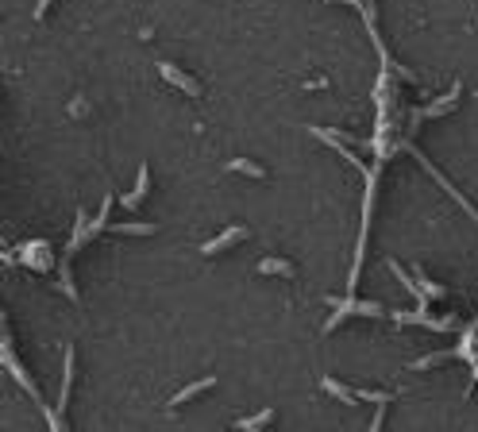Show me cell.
<instances>
[{"mask_svg":"<svg viewBox=\"0 0 478 432\" xmlns=\"http://www.w3.org/2000/svg\"><path fill=\"white\" fill-rule=\"evenodd\" d=\"M54 4V0H39V4H35V20H43V16H47V8H51Z\"/></svg>","mask_w":478,"mask_h":432,"instance_id":"obj_18","label":"cell"},{"mask_svg":"<svg viewBox=\"0 0 478 432\" xmlns=\"http://www.w3.org/2000/svg\"><path fill=\"white\" fill-rule=\"evenodd\" d=\"M147 190H151V166L143 162V166H139V178H135V190H131L128 197H120V201H123V209H135L139 201L147 197Z\"/></svg>","mask_w":478,"mask_h":432,"instance_id":"obj_6","label":"cell"},{"mask_svg":"<svg viewBox=\"0 0 478 432\" xmlns=\"http://www.w3.org/2000/svg\"><path fill=\"white\" fill-rule=\"evenodd\" d=\"M20 263H27V266H35V271H51V251H47V243L43 240H35V243H23L20 247Z\"/></svg>","mask_w":478,"mask_h":432,"instance_id":"obj_3","label":"cell"},{"mask_svg":"<svg viewBox=\"0 0 478 432\" xmlns=\"http://www.w3.org/2000/svg\"><path fill=\"white\" fill-rule=\"evenodd\" d=\"M320 386H324V390H328V394H332V397H340L343 405H359V394H351V390L343 386V382H336V378H324V382H320Z\"/></svg>","mask_w":478,"mask_h":432,"instance_id":"obj_11","label":"cell"},{"mask_svg":"<svg viewBox=\"0 0 478 432\" xmlns=\"http://www.w3.org/2000/svg\"><path fill=\"white\" fill-rule=\"evenodd\" d=\"M112 232L120 235H154L159 224H143V220H128V224H112Z\"/></svg>","mask_w":478,"mask_h":432,"instance_id":"obj_10","label":"cell"},{"mask_svg":"<svg viewBox=\"0 0 478 432\" xmlns=\"http://www.w3.org/2000/svg\"><path fill=\"white\" fill-rule=\"evenodd\" d=\"M243 235H247V228H243V224H232V228H224V232H220L216 240H209V243H204L201 251H204V255H220V251H224L228 243L243 240Z\"/></svg>","mask_w":478,"mask_h":432,"instance_id":"obj_5","label":"cell"},{"mask_svg":"<svg viewBox=\"0 0 478 432\" xmlns=\"http://www.w3.org/2000/svg\"><path fill=\"white\" fill-rule=\"evenodd\" d=\"M420 290H424L428 297H443V293H448V290H443V286H436V282H428L424 274H420Z\"/></svg>","mask_w":478,"mask_h":432,"instance_id":"obj_16","label":"cell"},{"mask_svg":"<svg viewBox=\"0 0 478 432\" xmlns=\"http://www.w3.org/2000/svg\"><path fill=\"white\" fill-rule=\"evenodd\" d=\"M459 93H463V85H451V93L448 97H440V101H432L424 112H417V120L420 116H440V112H448V109H455V101H459Z\"/></svg>","mask_w":478,"mask_h":432,"instance_id":"obj_9","label":"cell"},{"mask_svg":"<svg viewBox=\"0 0 478 432\" xmlns=\"http://www.w3.org/2000/svg\"><path fill=\"white\" fill-rule=\"evenodd\" d=\"M4 366H8V371H12V378H16V382H20V386H23V394H31V397H39V390H35V382H31V378H27V371H23V366H20V363H16V355H12V340H8V336H4Z\"/></svg>","mask_w":478,"mask_h":432,"instance_id":"obj_4","label":"cell"},{"mask_svg":"<svg viewBox=\"0 0 478 432\" xmlns=\"http://www.w3.org/2000/svg\"><path fill=\"white\" fill-rule=\"evenodd\" d=\"M259 274H278V278H293L298 274V266L290 263V259H259Z\"/></svg>","mask_w":478,"mask_h":432,"instance_id":"obj_7","label":"cell"},{"mask_svg":"<svg viewBox=\"0 0 478 432\" xmlns=\"http://www.w3.org/2000/svg\"><path fill=\"white\" fill-rule=\"evenodd\" d=\"M70 112H73V116H85L89 104H85V101H73V104H70Z\"/></svg>","mask_w":478,"mask_h":432,"instance_id":"obj_17","label":"cell"},{"mask_svg":"<svg viewBox=\"0 0 478 432\" xmlns=\"http://www.w3.org/2000/svg\"><path fill=\"white\" fill-rule=\"evenodd\" d=\"M209 386H216V374H204V378H197V382H189L185 390H178L174 397H170V405H185L189 397H197L201 390H209Z\"/></svg>","mask_w":478,"mask_h":432,"instance_id":"obj_8","label":"cell"},{"mask_svg":"<svg viewBox=\"0 0 478 432\" xmlns=\"http://www.w3.org/2000/svg\"><path fill=\"white\" fill-rule=\"evenodd\" d=\"M70 390H73V352H66V374H62V394H59L62 405L70 402ZM62 405H59V409H62Z\"/></svg>","mask_w":478,"mask_h":432,"instance_id":"obj_14","label":"cell"},{"mask_svg":"<svg viewBox=\"0 0 478 432\" xmlns=\"http://www.w3.org/2000/svg\"><path fill=\"white\" fill-rule=\"evenodd\" d=\"M270 421H274V409H262V413H255V417H247V421H235V428L239 432H259V428H266Z\"/></svg>","mask_w":478,"mask_h":432,"instance_id":"obj_12","label":"cell"},{"mask_svg":"<svg viewBox=\"0 0 478 432\" xmlns=\"http://www.w3.org/2000/svg\"><path fill=\"white\" fill-rule=\"evenodd\" d=\"M443 359H451V352H436V355H424V359H417L413 366H417V371H428V366L443 363Z\"/></svg>","mask_w":478,"mask_h":432,"instance_id":"obj_15","label":"cell"},{"mask_svg":"<svg viewBox=\"0 0 478 432\" xmlns=\"http://www.w3.org/2000/svg\"><path fill=\"white\" fill-rule=\"evenodd\" d=\"M228 170H239V174H247V178H266V170L259 166V162H251V159H228Z\"/></svg>","mask_w":478,"mask_h":432,"instance_id":"obj_13","label":"cell"},{"mask_svg":"<svg viewBox=\"0 0 478 432\" xmlns=\"http://www.w3.org/2000/svg\"><path fill=\"white\" fill-rule=\"evenodd\" d=\"M159 73H162V78H166V81H170V85H174V89H181V93H185V97H204V89L197 85V81L189 78V73H181L178 66H170V62H159Z\"/></svg>","mask_w":478,"mask_h":432,"instance_id":"obj_2","label":"cell"},{"mask_svg":"<svg viewBox=\"0 0 478 432\" xmlns=\"http://www.w3.org/2000/svg\"><path fill=\"white\" fill-rule=\"evenodd\" d=\"M328 305L336 309V316H328V324H324V332H332L336 324L343 321V316H386V309L378 305V301H355V297H343V301H328Z\"/></svg>","mask_w":478,"mask_h":432,"instance_id":"obj_1","label":"cell"}]
</instances>
